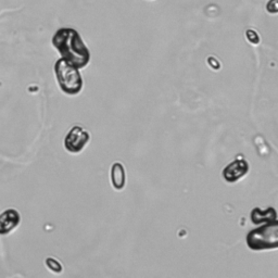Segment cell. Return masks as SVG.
Wrapping results in <instances>:
<instances>
[{
	"label": "cell",
	"mask_w": 278,
	"mask_h": 278,
	"mask_svg": "<svg viewBox=\"0 0 278 278\" xmlns=\"http://www.w3.org/2000/svg\"><path fill=\"white\" fill-rule=\"evenodd\" d=\"M276 217H277V214L273 208L267 209L266 211H261L259 208H255L253 210V212L251 213V221L257 225L260 224L261 222L277 220Z\"/></svg>",
	"instance_id": "obj_8"
},
{
	"label": "cell",
	"mask_w": 278,
	"mask_h": 278,
	"mask_svg": "<svg viewBox=\"0 0 278 278\" xmlns=\"http://www.w3.org/2000/svg\"><path fill=\"white\" fill-rule=\"evenodd\" d=\"M46 265L48 266L49 269L52 270V272H55V273L62 272V265L60 264L59 261H57L56 259H52V258L46 259Z\"/></svg>",
	"instance_id": "obj_9"
},
{
	"label": "cell",
	"mask_w": 278,
	"mask_h": 278,
	"mask_svg": "<svg viewBox=\"0 0 278 278\" xmlns=\"http://www.w3.org/2000/svg\"><path fill=\"white\" fill-rule=\"evenodd\" d=\"M55 73L58 84L66 95L75 96L83 88V78L76 66L64 59H59L55 64Z\"/></svg>",
	"instance_id": "obj_3"
},
{
	"label": "cell",
	"mask_w": 278,
	"mask_h": 278,
	"mask_svg": "<svg viewBox=\"0 0 278 278\" xmlns=\"http://www.w3.org/2000/svg\"><path fill=\"white\" fill-rule=\"evenodd\" d=\"M249 171V164L244 159H237L223 170V177L228 183H236Z\"/></svg>",
	"instance_id": "obj_5"
},
{
	"label": "cell",
	"mask_w": 278,
	"mask_h": 278,
	"mask_svg": "<svg viewBox=\"0 0 278 278\" xmlns=\"http://www.w3.org/2000/svg\"><path fill=\"white\" fill-rule=\"evenodd\" d=\"M52 45L66 60L77 69L86 66L90 60V52L78 32L73 28H60L52 37Z\"/></svg>",
	"instance_id": "obj_1"
},
{
	"label": "cell",
	"mask_w": 278,
	"mask_h": 278,
	"mask_svg": "<svg viewBox=\"0 0 278 278\" xmlns=\"http://www.w3.org/2000/svg\"><path fill=\"white\" fill-rule=\"evenodd\" d=\"M21 222L20 213L14 209H8L0 214V235H8L18 227Z\"/></svg>",
	"instance_id": "obj_6"
},
{
	"label": "cell",
	"mask_w": 278,
	"mask_h": 278,
	"mask_svg": "<svg viewBox=\"0 0 278 278\" xmlns=\"http://www.w3.org/2000/svg\"><path fill=\"white\" fill-rule=\"evenodd\" d=\"M247 245L254 251L276 249L278 247V222L268 221L266 224L251 230L247 236Z\"/></svg>",
	"instance_id": "obj_2"
},
{
	"label": "cell",
	"mask_w": 278,
	"mask_h": 278,
	"mask_svg": "<svg viewBox=\"0 0 278 278\" xmlns=\"http://www.w3.org/2000/svg\"><path fill=\"white\" fill-rule=\"evenodd\" d=\"M89 141V133L82 126H73L66 134L64 147L69 152H81Z\"/></svg>",
	"instance_id": "obj_4"
},
{
	"label": "cell",
	"mask_w": 278,
	"mask_h": 278,
	"mask_svg": "<svg viewBox=\"0 0 278 278\" xmlns=\"http://www.w3.org/2000/svg\"><path fill=\"white\" fill-rule=\"evenodd\" d=\"M111 182L116 190H122L125 186L126 175L123 164L115 162L111 168Z\"/></svg>",
	"instance_id": "obj_7"
}]
</instances>
